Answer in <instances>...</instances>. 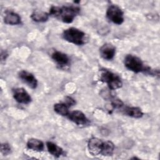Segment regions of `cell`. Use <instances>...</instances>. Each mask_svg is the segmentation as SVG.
I'll return each mask as SVG.
<instances>
[{"instance_id": "277c9868", "label": "cell", "mask_w": 160, "mask_h": 160, "mask_svg": "<svg viewBox=\"0 0 160 160\" xmlns=\"http://www.w3.org/2000/svg\"><path fill=\"white\" fill-rule=\"evenodd\" d=\"M99 80L107 84L109 89L115 90L122 87V82L121 78L108 69H101Z\"/></svg>"}, {"instance_id": "d6986e66", "label": "cell", "mask_w": 160, "mask_h": 160, "mask_svg": "<svg viewBox=\"0 0 160 160\" xmlns=\"http://www.w3.org/2000/svg\"><path fill=\"white\" fill-rule=\"evenodd\" d=\"M1 152L4 156H7L11 152V146L8 143L4 142L1 144Z\"/></svg>"}, {"instance_id": "2e32d148", "label": "cell", "mask_w": 160, "mask_h": 160, "mask_svg": "<svg viewBox=\"0 0 160 160\" xmlns=\"http://www.w3.org/2000/svg\"><path fill=\"white\" fill-rule=\"evenodd\" d=\"M49 14L42 11H34L31 15V18L37 22H44L48 21Z\"/></svg>"}, {"instance_id": "5b68a950", "label": "cell", "mask_w": 160, "mask_h": 160, "mask_svg": "<svg viewBox=\"0 0 160 160\" xmlns=\"http://www.w3.org/2000/svg\"><path fill=\"white\" fill-rule=\"evenodd\" d=\"M106 17L112 22L120 25L124 22V12L117 5H110L106 11Z\"/></svg>"}, {"instance_id": "44dd1931", "label": "cell", "mask_w": 160, "mask_h": 160, "mask_svg": "<svg viewBox=\"0 0 160 160\" xmlns=\"http://www.w3.org/2000/svg\"><path fill=\"white\" fill-rule=\"evenodd\" d=\"M64 102L69 106V107H71V106H74L75 104H76V101L75 100L70 97V96H66L65 98V100H64Z\"/></svg>"}, {"instance_id": "ac0fdd59", "label": "cell", "mask_w": 160, "mask_h": 160, "mask_svg": "<svg viewBox=\"0 0 160 160\" xmlns=\"http://www.w3.org/2000/svg\"><path fill=\"white\" fill-rule=\"evenodd\" d=\"M69 106L64 102H59L54 105V111L59 115L62 116H68L69 113Z\"/></svg>"}, {"instance_id": "30bf717a", "label": "cell", "mask_w": 160, "mask_h": 160, "mask_svg": "<svg viewBox=\"0 0 160 160\" xmlns=\"http://www.w3.org/2000/svg\"><path fill=\"white\" fill-rule=\"evenodd\" d=\"M101 56L105 60H111L116 54V48L111 43L104 44L99 49Z\"/></svg>"}, {"instance_id": "4fadbf2b", "label": "cell", "mask_w": 160, "mask_h": 160, "mask_svg": "<svg viewBox=\"0 0 160 160\" xmlns=\"http://www.w3.org/2000/svg\"><path fill=\"white\" fill-rule=\"evenodd\" d=\"M122 112L125 115L134 118H140L143 116L142 110L138 107L126 106L123 109Z\"/></svg>"}, {"instance_id": "7a4b0ae2", "label": "cell", "mask_w": 160, "mask_h": 160, "mask_svg": "<svg viewBox=\"0 0 160 160\" xmlns=\"http://www.w3.org/2000/svg\"><path fill=\"white\" fill-rule=\"evenodd\" d=\"M125 67L129 71L135 73L146 72L151 74L152 70L150 68L144 66L142 60L136 56L128 54L124 58V61Z\"/></svg>"}, {"instance_id": "8992f818", "label": "cell", "mask_w": 160, "mask_h": 160, "mask_svg": "<svg viewBox=\"0 0 160 160\" xmlns=\"http://www.w3.org/2000/svg\"><path fill=\"white\" fill-rule=\"evenodd\" d=\"M103 141L98 138H91L88 142V149L89 153L92 156L101 154Z\"/></svg>"}, {"instance_id": "e0dca14e", "label": "cell", "mask_w": 160, "mask_h": 160, "mask_svg": "<svg viewBox=\"0 0 160 160\" xmlns=\"http://www.w3.org/2000/svg\"><path fill=\"white\" fill-rule=\"evenodd\" d=\"M114 144L110 141H103L101 154L104 156H112L114 151Z\"/></svg>"}, {"instance_id": "7c38bea8", "label": "cell", "mask_w": 160, "mask_h": 160, "mask_svg": "<svg viewBox=\"0 0 160 160\" xmlns=\"http://www.w3.org/2000/svg\"><path fill=\"white\" fill-rule=\"evenodd\" d=\"M4 21L6 24L17 25L21 23V18L15 12L8 11L6 13L4 18Z\"/></svg>"}, {"instance_id": "3957f363", "label": "cell", "mask_w": 160, "mask_h": 160, "mask_svg": "<svg viewBox=\"0 0 160 160\" xmlns=\"http://www.w3.org/2000/svg\"><path fill=\"white\" fill-rule=\"evenodd\" d=\"M62 38L66 41L76 45H83L86 42V34L76 28H69L62 32Z\"/></svg>"}, {"instance_id": "52a82bcc", "label": "cell", "mask_w": 160, "mask_h": 160, "mask_svg": "<svg viewBox=\"0 0 160 160\" xmlns=\"http://www.w3.org/2000/svg\"><path fill=\"white\" fill-rule=\"evenodd\" d=\"M13 98L19 103L27 104L31 102V97L22 88H18L13 90Z\"/></svg>"}, {"instance_id": "9c48e42d", "label": "cell", "mask_w": 160, "mask_h": 160, "mask_svg": "<svg viewBox=\"0 0 160 160\" xmlns=\"http://www.w3.org/2000/svg\"><path fill=\"white\" fill-rule=\"evenodd\" d=\"M68 117L71 121L78 125H85L89 122V119L86 115L79 110L69 112Z\"/></svg>"}, {"instance_id": "8fae6325", "label": "cell", "mask_w": 160, "mask_h": 160, "mask_svg": "<svg viewBox=\"0 0 160 160\" xmlns=\"http://www.w3.org/2000/svg\"><path fill=\"white\" fill-rule=\"evenodd\" d=\"M53 61L60 67H65L69 64L70 59L68 56L61 51H55L51 54Z\"/></svg>"}, {"instance_id": "5bb4252c", "label": "cell", "mask_w": 160, "mask_h": 160, "mask_svg": "<svg viewBox=\"0 0 160 160\" xmlns=\"http://www.w3.org/2000/svg\"><path fill=\"white\" fill-rule=\"evenodd\" d=\"M27 147L32 151L41 152L44 150V145L42 141L36 138H31L27 142Z\"/></svg>"}, {"instance_id": "9a60e30c", "label": "cell", "mask_w": 160, "mask_h": 160, "mask_svg": "<svg viewBox=\"0 0 160 160\" xmlns=\"http://www.w3.org/2000/svg\"><path fill=\"white\" fill-rule=\"evenodd\" d=\"M46 147L48 152L56 158L61 156L64 153L62 148L52 142L48 141L46 142Z\"/></svg>"}, {"instance_id": "ba28073f", "label": "cell", "mask_w": 160, "mask_h": 160, "mask_svg": "<svg viewBox=\"0 0 160 160\" xmlns=\"http://www.w3.org/2000/svg\"><path fill=\"white\" fill-rule=\"evenodd\" d=\"M18 76L21 81L31 88L36 89L37 88L38 80L32 73L25 70H22L19 72Z\"/></svg>"}, {"instance_id": "6da1fadb", "label": "cell", "mask_w": 160, "mask_h": 160, "mask_svg": "<svg viewBox=\"0 0 160 160\" xmlns=\"http://www.w3.org/2000/svg\"><path fill=\"white\" fill-rule=\"evenodd\" d=\"M80 8L77 6H52L49 12V16L54 17L65 23H71L79 14Z\"/></svg>"}, {"instance_id": "ffe728a7", "label": "cell", "mask_w": 160, "mask_h": 160, "mask_svg": "<svg viewBox=\"0 0 160 160\" xmlns=\"http://www.w3.org/2000/svg\"><path fill=\"white\" fill-rule=\"evenodd\" d=\"M123 102L121 99L118 98L113 99L111 101V106L113 108L119 109L123 106Z\"/></svg>"}]
</instances>
